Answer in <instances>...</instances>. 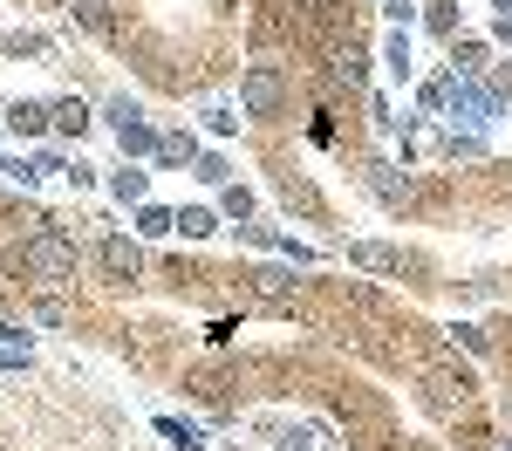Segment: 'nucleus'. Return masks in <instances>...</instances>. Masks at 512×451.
<instances>
[{
  "instance_id": "f257e3e1",
  "label": "nucleus",
  "mask_w": 512,
  "mask_h": 451,
  "mask_svg": "<svg viewBox=\"0 0 512 451\" xmlns=\"http://www.w3.org/2000/svg\"><path fill=\"white\" fill-rule=\"evenodd\" d=\"M76 233H62V226H48L41 219L35 233H28V246H21V267L35 274V281H76Z\"/></svg>"
},
{
  "instance_id": "f03ea898",
  "label": "nucleus",
  "mask_w": 512,
  "mask_h": 451,
  "mask_svg": "<svg viewBox=\"0 0 512 451\" xmlns=\"http://www.w3.org/2000/svg\"><path fill=\"white\" fill-rule=\"evenodd\" d=\"M444 110L465 123V130H485V123H499V117H506L499 89H478V82H472V76H458V69H451V103H444Z\"/></svg>"
},
{
  "instance_id": "7ed1b4c3",
  "label": "nucleus",
  "mask_w": 512,
  "mask_h": 451,
  "mask_svg": "<svg viewBox=\"0 0 512 451\" xmlns=\"http://www.w3.org/2000/svg\"><path fill=\"white\" fill-rule=\"evenodd\" d=\"M280 103H287L280 69L274 62H253V69L239 76V110H246V117H280Z\"/></svg>"
},
{
  "instance_id": "20e7f679",
  "label": "nucleus",
  "mask_w": 512,
  "mask_h": 451,
  "mask_svg": "<svg viewBox=\"0 0 512 451\" xmlns=\"http://www.w3.org/2000/svg\"><path fill=\"white\" fill-rule=\"evenodd\" d=\"M110 130H117L123 158H158V130L144 123V110H137L130 96H117V103H110Z\"/></svg>"
},
{
  "instance_id": "39448f33",
  "label": "nucleus",
  "mask_w": 512,
  "mask_h": 451,
  "mask_svg": "<svg viewBox=\"0 0 512 451\" xmlns=\"http://www.w3.org/2000/svg\"><path fill=\"white\" fill-rule=\"evenodd\" d=\"M96 260H103V274H110L117 287H130L137 274H144V246H137V240H123V233H110V240L96 246Z\"/></svg>"
},
{
  "instance_id": "423d86ee",
  "label": "nucleus",
  "mask_w": 512,
  "mask_h": 451,
  "mask_svg": "<svg viewBox=\"0 0 512 451\" xmlns=\"http://www.w3.org/2000/svg\"><path fill=\"white\" fill-rule=\"evenodd\" d=\"M369 192H376V199H383V205H396V212H403V205L417 199V185H410V178H403L396 164H383V158L369 164Z\"/></svg>"
},
{
  "instance_id": "0eeeda50",
  "label": "nucleus",
  "mask_w": 512,
  "mask_h": 451,
  "mask_svg": "<svg viewBox=\"0 0 512 451\" xmlns=\"http://www.w3.org/2000/svg\"><path fill=\"white\" fill-rule=\"evenodd\" d=\"M349 267H362V274H403V253L383 240H349Z\"/></svg>"
},
{
  "instance_id": "6e6552de",
  "label": "nucleus",
  "mask_w": 512,
  "mask_h": 451,
  "mask_svg": "<svg viewBox=\"0 0 512 451\" xmlns=\"http://www.w3.org/2000/svg\"><path fill=\"white\" fill-rule=\"evenodd\" d=\"M7 130L14 137H41V130H55V110L48 103H7Z\"/></svg>"
},
{
  "instance_id": "1a4fd4ad",
  "label": "nucleus",
  "mask_w": 512,
  "mask_h": 451,
  "mask_svg": "<svg viewBox=\"0 0 512 451\" xmlns=\"http://www.w3.org/2000/svg\"><path fill=\"white\" fill-rule=\"evenodd\" d=\"M158 164H171V171L198 164V137L192 130H158Z\"/></svg>"
},
{
  "instance_id": "9d476101",
  "label": "nucleus",
  "mask_w": 512,
  "mask_h": 451,
  "mask_svg": "<svg viewBox=\"0 0 512 451\" xmlns=\"http://www.w3.org/2000/svg\"><path fill=\"white\" fill-rule=\"evenodd\" d=\"M253 287H260V301H267V308H287L294 274H287V267H260V274H253Z\"/></svg>"
},
{
  "instance_id": "9b49d317",
  "label": "nucleus",
  "mask_w": 512,
  "mask_h": 451,
  "mask_svg": "<svg viewBox=\"0 0 512 451\" xmlns=\"http://www.w3.org/2000/svg\"><path fill=\"white\" fill-rule=\"evenodd\" d=\"M178 233H185V240H212V233H219V212H212V205H178Z\"/></svg>"
},
{
  "instance_id": "f8f14e48",
  "label": "nucleus",
  "mask_w": 512,
  "mask_h": 451,
  "mask_svg": "<svg viewBox=\"0 0 512 451\" xmlns=\"http://www.w3.org/2000/svg\"><path fill=\"white\" fill-rule=\"evenodd\" d=\"M137 233H144V240H164V233H178V212H171V205H137Z\"/></svg>"
},
{
  "instance_id": "ddd939ff",
  "label": "nucleus",
  "mask_w": 512,
  "mask_h": 451,
  "mask_svg": "<svg viewBox=\"0 0 512 451\" xmlns=\"http://www.w3.org/2000/svg\"><path fill=\"white\" fill-rule=\"evenodd\" d=\"M158 431L171 438L178 451H205V438H198V424H185V417H158Z\"/></svg>"
},
{
  "instance_id": "4468645a",
  "label": "nucleus",
  "mask_w": 512,
  "mask_h": 451,
  "mask_svg": "<svg viewBox=\"0 0 512 451\" xmlns=\"http://www.w3.org/2000/svg\"><path fill=\"white\" fill-rule=\"evenodd\" d=\"M110 192H117L123 205H144V192H151V178H144V171H117V178H110Z\"/></svg>"
},
{
  "instance_id": "2eb2a0df",
  "label": "nucleus",
  "mask_w": 512,
  "mask_h": 451,
  "mask_svg": "<svg viewBox=\"0 0 512 451\" xmlns=\"http://www.w3.org/2000/svg\"><path fill=\"white\" fill-rule=\"evenodd\" d=\"M431 35L458 41V0H431Z\"/></svg>"
},
{
  "instance_id": "dca6fc26",
  "label": "nucleus",
  "mask_w": 512,
  "mask_h": 451,
  "mask_svg": "<svg viewBox=\"0 0 512 451\" xmlns=\"http://www.w3.org/2000/svg\"><path fill=\"white\" fill-rule=\"evenodd\" d=\"M219 212L226 219H253V192L246 185H219Z\"/></svg>"
},
{
  "instance_id": "f3484780",
  "label": "nucleus",
  "mask_w": 512,
  "mask_h": 451,
  "mask_svg": "<svg viewBox=\"0 0 512 451\" xmlns=\"http://www.w3.org/2000/svg\"><path fill=\"white\" fill-rule=\"evenodd\" d=\"M383 62H390V76H410V35H403V28L383 41Z\"/></svg>"
},
{
  "instance_id": "a211bd4d",
  "label": "nucleus",
  "mask_w": 512,
  "mask_h": 451,
  "mask_svg": "<svg viewBox=\"0 0 512 451\" xmlns=\"http://www.w3.org/2000/svg\"><path fill=\"white\" fill-rule=\"evenodd\" d=\"M55 130H69V137H82V130H89V110H82L76 96H69V103H55Z\"/></svg>"
},
{
  "instance_id": "6ab92c4d",
  "label": "nucleus",
  "mask_w": 512,
  "mask_h": 451,
  "mask_svg": "<svg viewBox=\"0 0 512 451\" xmlns=\"http://www.w3.org/2000/svg\"><path fill=\"white\" fill-rule=\"evenodd\" d=\"M192 178H198V185H226V158H219V151H205V158L192 164Z\"/></svg>"
},
{
  "instance_id": "aec40b11",
  "label": "nucleus",
  "mask_w": 512,
  "mask_h": 451,
  "mask_svg": "<svg viewBox=\"0 0 512 451\" xmlns=\"http://www.w3.org/2000/svg\"><path fill=\"white\" fill-rule=\"evenodd\" d=\"M35 322H69V308H62V301H55V294H35Z\"/></svg>"
},
{
  "instance_id": "412c9836",
  "label": "nucleus",
  "mask_w": 512,
  "mask_h": 451,
  "mask_svg": "<svg viewBox=\"0 0 512 451\" xmlns=\"http://www.w3.org/2000/svg\"><path fill=\"white\" fill-rule=\"evenodd\" d=\"M451 342H458V349H472V356H485V328H472V322L451 328Z\"/></svg>"
},
{
  "instance_id": "4be33fe9",
  "label": "nucleus",
  "mask_w": 512,
  "mask_h": 451,
  "mask_svg": "<svg viewBox=\"0 0 512 451\" xmlns=\"http://www.w3.org/2000/svg\"><path fill=\"white\" fill-rule=\"evenodd\" d=\"M280 192H287V205H301V212H321V199L308 185H294V178H280Z\"/></svg>"
},
{
  "instance_id": "5701e85b",
  "label": "nucleus",
  "mask_w": 512,
  "mask_h": 451,
  "mask_svg": "<svg viewBox=\"0 0 512 451\" xmlns=\"http://www.w3.org/2000/svg\"><path fill=\"white\" fill-rule=\"evenodd\" d=\"M0 48H7V55H41L48 41H41V35H0Z\"/></svg>"
},
{
  "instance_id": "b1692460",
  "label": "nucleus",
  "mask_w": 512,
  "mask_h": 451,
  "mask_svg": "<svg viewBox=\"0 0 512 451\" xmlns=\"http://www.w3.org/2000/svg\"><path fill=\"white\" fill-rule=\"evenodd\" d=\"M205 130H212V137H233L239 117H233V110H205Z\"/></svg>"
},
{
  "instance_id": "393cba45",
  "label": "nucleus",
  "mask_w": 512,
  "mask_h": 451,
  "mask_svg": "<svg viewBox=\"0 0 512 451\" xmlns=\"http://www.w3.org/2000/svg\"><path fill=\"white\" fill-rule=\"evenodd\" d=\"M383 14H390L396 28H410V21H417V0H383Z\"/></svg>"
},
{
  "instance_id": "a878e982",
  "label": "nucleus",
  "mask_w": 512,
  "mask_h": 451,
  "mask_svg": "<svg viewBox=\"0 0 512 451\" xmlns=\"http://www.w3.org/2000/svg\"><path fill=\"white\" fill-rule=\"evenodd\" d=\"M499 41H512V14H499Z\"/></svg>"
},
{
  "instance_id": "bb28decb",
  "label": "nucleus",
  "mask_w": 512,
  "mask_h": 451,
  "mask_svg": "<svg viewBox=\"0 0 512 451\" xmlns=\"http://www.w3.org/2000/svg\"><path fill=\"white\" fill-rule=\"evenodd\" d=\"M492 7H499V14H512V0H492Z\"/></svg>"
},
{
  "instance_id": "cd10ccee",
  "label": "nucleus",
  "mask_w": 512,
  "mask_h": 451,
  "mask_svg": "<svg viewBox=\"0 0 512 451\" xmlns=\"http://www.w3.org/2000/svg\"><path fill=\"white\" fill-rule=\"evenodd\" d=\"M506 451H512V445H506Z\"/></svg>"
}]
</instances>
